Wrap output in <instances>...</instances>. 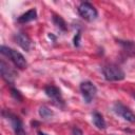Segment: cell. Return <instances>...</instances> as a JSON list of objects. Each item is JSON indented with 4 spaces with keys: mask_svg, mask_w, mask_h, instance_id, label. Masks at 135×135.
<instances>
[{
    "mask_svg": "<svg viewBox=\"0 0 135 135\" xmlns=\"http://www.w3.org/2000/svg\"><path fill=\"white\" fill-rule=\"evenodd\" d=\"M2 115L7 120H9L12 129L14 130L15 135H26V132H25V130L23 128V122H22V120L17 115L13 114L8 110H3L2 111Z\"/></svg>",
    "mask_w": 135,
    "mask_h": 135,
    "instance_id": "cell-3",
    "label": "cell"
},
{
    "mask_svg": "<svg viewBox=\"0 0 135 135\" xmlns=\"http://www.w3.org/2000/svg\"><path fill=\"white\" fill-rule=\"evenodd\" d=\"M0 73H1V76H2L3 80L6 83L13 84L15 82V79L17 77L16 72L7 63H5L3 60L0 61Z\"/></svg>",
    "mask_w": 135,
    "mask_h": 135,
    "instance_id": "cell-8",
    "label": "cell"
},
{
    "mask_svg": "<svg viewBox=\"0 0 135 135\" xmlns=\"http://www.w3.org/2000/svg\"><path fill=\"white\" fill-rule=\"evenodd\" d=\"M92 119H93V123L94 126L99 129V130H104L107 129V123H105V120L103 118V116L99 113V112H94L92 114Z\"/></svg>",
    "mask_w": 135,
    "mask_h": 135,
    "instance_id": "cell-11",
    "label": "cell"
},
{
    "mask_svg": "<svg viewBox=\"0 0 135 135\" xmlns=\"http://www.w3.org/2000/svg\"><path fill=\"white\" fill-rule=\"evenodd\" d=\"M52 21L54 23V25L59 30V31H62V32H65L68 30V24L66 22L64 21V19L60 16H57V15H54L53 18H52Z\"/></svg>",
    "mask_w": 135,
    "mask_h": 135,
    "instance_id": "cell-12",
    "label": "cell"
},
{
    "mask_svg": "<svg viewBox=\"0 0 135 135\" xmlns=\"http://www.w3.org/2000/svg\"><path fill=\"white\" fill-rule=\"evenodd\" d=\"M39 115L43 119H50L54 116V112L50 108H47L45 105H42V107L39 108Z\"/></svg>",
    "mask_w": 135,
    "mask_h": 135,
    "instance_id": "cell-14",
    "label": "cell"
},
{
    "mask_svg": "<svg viewBox=\"0 0 135 135\" xmlns=\"http://www.w3.org/2000/svg\"><path fill=\"white\" fill-rule=\"evenodd\" d=\"M80 92L86 103H91L97 94L96 85L91 81H83L80 83Z\"/></svg>",
    "mask_w": 135,
    "mask_h": 135,
    "instance_id": "cell-5",
    "label": "cell"
},
{
    "mask_svg": "<svg viewBox=\"0 0 135 135\" xmlns=\"http://www.w3.org/2000/svg\"><path fill=\"white\" fill-rule=\"evenodd\" d=\"M15 41L25 52H28L31 50V47H32V40L24 33H18V34H16L15 35Z\"/></svg>",
    "mask_w": 135,
    "mask_h": 135,
    "instance_id": "cell-9",
    "label": "cell"
},
{
    "mask_svg": "<svg viewBox=\"0 0 135 135\" xmlns=\"http://www.w3.org/2000/svg\"><path fill=\"white\" fill-rule=\"evenodd\" d=\"M72 135H83V132L78 127H74L72 129Z\"/></svg>",
    "mask_w": 135,
    "mask_h": 135,
    "instance_id": "cell-17",
    "label": "cell"
},
{
    "mask_svg": "<svg viewBox=\"0 0 135 135\" xmlns=\"http://www.w3.org/2000/svg\"><path fill=\"white\" fill-rule=\"evenodd\" d=\"M102 74L108 81H120L126 77L123 70L114 63L105 64L102 68Z\"/></svg>",
    "mask_w": 135,
    "mask_h": 135,
    "instance_id": "cell-2",
    "label": "cell"
},
{
    "mask_svg": "<svg viewBox=\"0 0 135 135\" xmlns=\"http://www.w3.org/2000/svg\"><path fill=\"white\" fill-rule=\"evenodd\" d=\"M44 92H45V95L49 98H51L53 100V102L57 107H59V108H63L64 107V101L62 99L61 92H60V90L57 86H55V85H47V86H45Z\"/></svg>",
    "mask_w": 135,
    "mask_h": 135,
    "instance_id": "cell-7",
    "label": "cell"
},
{
    "mask_svg": "<svg viewBox=\"0 0 135 135\" xmlns=\"http://www.w3.org/2000/svg\"><path fill=\"white\" fill-rule=\"evenodd\" d=\"M118 43L122 46V49L129 54V55H134L135 54V44L133 41H122L118 40Z\"/></svg>",
    "mask_w": 135,
    "mask_h": 135,
    "instance_id": "cell-13",
    "label": "cell"
},
{
    "mask_svg": "<svg viewBox=\"0 0 135 135\" xmlns=\"http://www.w3.org/2000/svg\"><path fill=\"white\" fill-rule=\"evenodd\" d=\"M80 38H81V33H80V31H78L77 32V34L75 35V37H74V39H73V42H74V45L75 46H79V44H80Z\"/></svg>",
    "mask_w": 135,
    "mask_h": 135,
    "instance_id": "cell-16",
    "label": "cell"
},
{
    "mask_svg": "<svg viewBox=\"0 0 135 135\" xmlns=\"http://www.w3.org/2000/svg\"><path fill=\"white\" fill-rule=\"evenodd\" d=\"M113 112L116 115L122 117L124 120H127V121H129L131 123L135 122V114L129 108H127L124 104H122L119 101H117V102H115L113 104Z\"/></svg>",
    "mask_w": 135,
    "mask_h": 135,
    "instance_id": "cell-6",
    "label": "cell"
},
{
    "mask_svg": "<svg viewBox=\"0 0 135 135\" xmlns=\"http://www.w3.org/2000/svg\"><path fill=\"white\" fill-rule=\"evenodd\" d=\"M77 11H78V14L80 15V17H82L86 21H94L98 16L97 9L90 2H81L79 4Z\"/></svg>",
    "mask_w": 135,
    "mask_h": 135,
    "instance_id": "cell-4",
    "label": "cell"
},
{
    "mask_svg": "<svg viewBox=\"0 0 135 135\" xmlns=\"http://www.w3.org/2000/svg\"><path fill=\"white\" fill-rule=\"evenodd\" d=\"M37 18V11L35 8H32V9H28L27 12H25L24 14L20 15L18 18H17V22L19 23H27L30 21H33Z\"/></svg>",
    "mask_w": 135,
    "mask_h": 135,
    "instance_id": "cell-10",
    "label": "cell"
},
{
    "mask_svg": "<svg viewBox=\"0 0 135 135\" xmlns=\"http://www.w3.org/2000/svg\"><path fill=\"white\" fill-rule=\"evenodd\" d=\"M37 134H38V135H47L46 133H44V132H42V131H39Z\"/></svg>",
    "mask_w": 135,
    "mask_h": 135,
    "instance_id": "cell-18",
    "label": "cell"
},
{
    "mask_svg": "<svg viewBox=\"0 0 135 135\" xmlns=\"http://www.w3.org/2000/svg\"><path fill=\"white\" fill-rule=\"evenodd\" d=\"M0 53H1L3 56L9 58V60H11V61L15 64V66H17L18 69H20V70L26 69L27 62H26L24 56H23L21 53L15 51V50H13V49H11V47H8V46H5V45H2V46L0 47Z\"/></svg>",
    "mask_w": 135,
    "mask_h": 135,
    "instance_id": "cell-1",
    "label": "cell"
},
{
    "mask_svg": "<svg viewBox=\"0 0 135 135\" xmlns=\"http://www.w3.org/2000/svg\"><path fill=\"white\" fill-rule=\"evenodd\" d=\"M11 95H12V97H13L15 100H17V101H19V102H21L22 99H23L21 93H20L17 89H15V88H11Z\"/></svg>",
    "mask_w": 135,
    "mask_h": 135,
    "instance_id": "cell-15",
    "label": "cell"
}]
</instances>
